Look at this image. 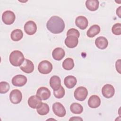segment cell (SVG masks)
<instances>
[{
  "instance_id": "cell-31",
  "label": "cell",
  "mask_w": 121,
  "mask_h": 121,
  "mask_svg": "<svg viewBox=\"0 0 121 121\" xmlns=\"http://www.w3.org/2000/svg\"><path fill=\"white\" fill-rule=\"evenodd\" d=\"M116 70L120 74L121 73V59L118 60L115 63Z\"/></svg>"
},
{
  "instance_id": "cell-17",
  "label": "cell",
  "mask_w": 121,
  "mask_h": 121,
  "mask_svg": "<svg viewBox=\"0 0 121 121\" xmlns=\"http://www.w3.org/2000/svg\"><path fill=\"white\" fill-rule=\"evenodd\" d=\"M95 44L99 49L104 50L107 48L108 44V42L105 37L104 36H99L95 39Z\"/></svg>"
},
{
  "instance_id": "cell-8",
  "label": "cell",
  "mask_w": 121,
  "mask_h": 121,
  "mask_svg": "<svg viewBox=\"0 0 121 121\" xmlns=\"http://www.w3.org/2000/svg\"><path fill=\"white\" fill-rule=\"evenodd\" d=\"M36 25L33 21H28L24 25V31L28 35H33L36 33Z\"/></svg>"
},
{
  "instance_id": "cell-26",
  "label": "cell",
  "mask_w": 121,
  "mask_h": 121,
  "mask_svg": "<svg viewBox=\"0 0 121 121\" xmlns=\"http://www.w3.org/2000/svg\"><path fill=\"white\" fill-rule=\"evenodd\" d=\"M62 67L66 70H71L74 67V60L72 58L66 59L62 62Z\"/></svg>"
},
{
  "instance_id": "cell-5",
  "label": "cell",
  "mask_w": 121,
  "mask_h": 121,
  "mask_svg": "<svg viewBox=\"0 0 121 121\" xmlns=\"http://www.w3.org/2000/svg\"><path fill=\"white\" fill-rule=\"evenodd\" d=\"M16 16L14 13L10 10L4 11L2 15V20L3 23L6 25H10L15 21Z\"/></svg>"
},
{
  "instance_id": "cell-2",
  "label": "cell",
  "mask_w": 121,
  "mask_h": 121,
  "mask_svg": "<svg viewBox=\"0 0 121 121\" xmlns=\"http://www.w3.org/2000/svg\"><path fill=\"white\" fill-rule=\"evenodd\" d=\"M25 60L23 53L18 50H15L11 52L9 57L10 63L11 65L15 67L20 66Z\"/></svg>"
},
{
  "instance_id": "cell-24",
  "label": "cell",
  "mask_w": 121,
  "mask_h": 121,
  "mask_svg": "<svg viewBox=\"0 0 121 121\" xmlns=\"http://www.w3.org/2000/svg\"><path fill=\"white\" fill-rule=\"evenodd\" d=\"M50 111L49 105L44 103H42L41 105L37 108V112L40 115H45L47 114Z\"/></svg>"
},
{
  "instance_id": "cell-10",
  "label": "cell",
  "mask_w": 121,
  "mask_h": 121,
  "mask_svg": "<svg viewBox=\"0 0 121 121\" xmlns=\"http://www.w3.org/2000/svg\"><path fill=\"white\" fill-rule=\"evenodd\" d=\"M115 93V90L113 86L110 84H106L102 89V93L103 95L106 98H110L112 97Z\"/></svg>"
},
{
  "instance_id": "cell-7",
  "label": "cell",
  "mask_w": 121,
  "mask_h": 121,
  "mask_svg": "<svg viewBox=\"0 0 121 121\" xmlns=\"http://www.w3.org/2000/svg\"><path fill=\"white\" fill-rule=\"evenodd\" d=\"M22 99V94L21 91L18 89H14L9 94L10 102L14 104H17L20 103Z\"/></svg>"
},
{
  "instance_id": "cell-28",
  "label": "cell",
  "mask_w": 121,
  "mask_h": 121,
  "mask_svg": "<svg viewBox=\"0 0 121 121\" xmlns=\"http://www.w3.org/2000/svg\"><path fill=\"white\" fill-rule=\"evenodd\" d=\"M10 86L9 84L6 81H1L0 82V93L5 94L9 90Z\"/></svg>"
},
{
  "instance_id": "cell-25",
  "label": "cell",
  "mask_w": 121,
  "mask_h": 121,
  "mask_svg": "<svg viewBox=\"0 0 121 121\" xmlns=\"http://www.w3.org/2000/svg\"><path fill=\"white\" fill-rule=\"evenodd\" d=\"M70 110L74 114H80L83 112V108L80 104L77 103H74L70 105Z\"/></svg>"
},
{
  "instance_id": "cell-32",
  "label": "cell",
  "mask_w": 121,
  "mask_h": 121,
  "mask_svg": "<svg viewBox=\"0 0 121 121\" xmlns=\"http://www.w3.org/2000/svg\"><path fill=\"white\" fill-rule=\"evenodd\" d=\"M69 121H82L83 119L80 118V117H71L70 119H69Z\"/></svg>"
},
{
  "instance_id": "cell-12",
  "label": "cell",
  "mask_w": 121,
  "mask_h": 121,
  "mask_svg": "<svg viewBox=\"0 0 121 121\" xmlns=\"http://www.w3.org/2000/svg\"><path fill=\"white\" fill-rule=\"evenodd\" d=\"M20 68L21 70L26 73H32L34 70V65L33 62L28 59H25Z\"/></svg>"
},
{
  "instance_id": "cell-14",
  "label": "cell",
  "mask_w": 121,
  "mask_h": 121,
  "mask_svg": "<svg viewBox=\"0 0 121 121\" xmlns=\"http://www.w3.org/2000/svg\"><path fill=\"white\" fill-rule=\"evenodd\" d=\"M42 103V100L36 95H32L28 99V104L33 109H37L41 105Z\"/></svg>"
},
{
  "instance_id": "cell-21",
  "label": "cell",
  "mask_w": 121,
  "mask_h": 121,
  "mask_svg": "<svg viewBox=\"0 0 121 121\" xmlns=\"http://www.w3.org/2000/svg\"><path fill=\"white\" fill-rule=\"evenodd\" d=\"M99 2L97 0H87L86 1V8L91 11L96 10L99 8Z\"/></svg>"
},
{
  "instance_id": "cell-16",
  "label": "cell",
  "mask_w": 121,
  "mask_h": 121,
  "mask_svg": "<svg viewBox=\"0 0 121 121\" xmlns=\"http://www.w3.org/2000/svg\"><path fill=\"white\" fill-rule=\"evenodd\" d=\"M100 98L96 95H93L91 96L88 100V105L92 108H97L100 106Z\"/></svg>"
},
{
  "instance_id": "cell-15",
  "label": "cell",
  "mask_w": 121,
  "mask_h": 121,
  "mask_svg": "<svg viewBox=\"0 0 121 121\" xmlns=\"http://www.w3.org/2000/svg\"><path fill=\"white\" fill-rule=\"evenodd\" d=\"M78 38L72 35L67 36L65 40V44L69 48H73L76 47L78 44Z\"/></svg>"
},
{
  "instance_id": "cell-13",
  "label": "cell",
  "mask_w": 121,
  "mask_h": 121,
  "mask_svg": "<svg viewBox=\"0 0 121 121\" xmlns=\"http://www.w3.org/2000/svg\"><path fill=\"white\" fill-rule=\"evenodd\" d=\"M75 24L80 29L84 30L87 27L88 22L87 19L85 17L80 16L76 18Z\"/></svg>"
},
{
  "instance_id": "cell-9",
  "label": "cell",
  "mask_w": 121,
  "mask_h": 121,
  "mask_svg": "<svg viewBox=\"0 0 121 121\" xmlns=\"http://www.w3.org/2000/svg\"><path fill=\"white\" fill-rule=\"evenodd\" d=\"M51 91L44 86L40 87L36 92V95L42 100H46L49 98L51 96Z\"/></svg>"
},
{
  "instance_id": "cell-33",
  "label": "cell",
  "mask_w": 121,
  "mask_h": 121,
  "mask_svg": "<svg viewBox=\"0 0 121 121\" xmlns=\"http://www.w3.org/2000/svg\"><path fill=\"white\" fill-rule=\"evenodd\" d=\"M121 7L120 6L118 8V9H117L116 10V14L118 16V17L120 18L121 17Z\"/></svg>"
},
{
  "instance_id": "cell-3",
  "label": "cell",
  "mask_w": 121,
  "mask_h": 121,
  "mask_svg": "<svg viewBox=\"0 0 121 121\" xmlns=\"http://www.w3.org/2000/svg\"><path fill=\"white\" fill-rule=\"evenodd\" d=\"M52 64L46 60L41 61L38 66V71L43 74H48L52 71Z\"/></svg>"
},
{
  "instance_id": "cell-6",
  "label": "cell",
  "mask_w": 121,
  "mask_h": 121,
  "mask_svg": "<svg viewBox=\"0 0 121 121\" xmlns=\"http://www.w3.org/2000/svg\"><path fill=\"white\" fill-rule=\"evenodd\" d=\"M52 111L58 117H63L66 113V111L64 106L59 102H56L52 105Z\"/></svg>"
},
{
  "instance_id": "cell-30",
  "label": "cell",
  "mask_w": 121,
  "mask_h": 121,
  "mask_svg": "<svg viewBox=\"0 0 121 121\" xmlns=\"http://www.w3.org/2000/svg\"><path fill=\"white\" fill-rule=\"evenodd\" d=\"M72 35L78 38L80 35L79 31L75 28H70L67 32V36Z\"/></svg>"
},
{
  "instance_id": "cell-20",
  "label": "cell",
  "mask_w": 121,
  "mask_h": 121,
  "mask_svg": "<svg viewBox=\"0 0 121 121\" xmlns=\"http://www.w3.org/2000/svg\"><path fill=\"white\" fill-rule=\"evenodd\" d=\"M77 82L76 78L73 76H68L64 79V83L68 88H72L75 86Z\"/></svg>"
},
{
  "instance_id": "cell-23",
  "label": "cell",
  "mask_w": 121,
  "mask_h": 121,
  "mask_svg": "<svg viewBox=\"0 0 121 121\" xmlns=\"http://www.w3.org/2000/svg\"><path fill=\"white\" fill-rule=\"evenodd\" d=\"M23 36V32L21 29H16L14 30L11 33L10 37L14 41H18L20 40Z\"/></svg>"
},
{
  "instance_id": "cell-27",
  "label": "cell",
  "mask_w": 121,
  "mask_h": 121,
  "mask_svg": "<svg viewBox=\"0 0 121 121\" xmlns=\"http://www.w3.org/2000/svg\"><path fill=\"white\" fill-rule=\"evenodd\" d=\"M54 96L58 99L62 98L65 95V90L62 86H60L58 89L53 91Z\"/></svg>"
},
{
  "instance_id": "cell-1",
  "label": "cell",
  "mask_w": 121,
  "mask_h": 121,
  "mask_svg": "<svg viewBox=\"0 0 121 121\" xmlns=\"http://www.w3.org/2000/svg\"><path fill=\"white\" fill-rule=\"evenodd\" d=\"M46 27L50 32L53 34H59L64 30L65 23L61 18L58 16H53L47 21Z\"/></svg>"
},
{
  "instance_id": "cell-22",
  "label": "cell",
  "mask_w": 121,
  "mask_h": 121,
  "mask_svg": "<svg viewBox=\"0 0 121 121\" xmlns=\"http://www.w3.org/2000/svg\"><path fill=\"white\" fill-rule=\"evenodd\" d=\"M100 32V27L97 25H94L92 26L87 30L86 32L87 36L88 37L92 38L98 35Z\"/></svg>"
},
{
  "instance_id": "cell-19",
  "label": "cell",
  "mask_w": 121,
  "mask_h": 121,
  "mask_svg": "<svg viewBox=\"0 0 121 121\" xmlns=\"http://www.w3.org/2000/svg\"><path fill=\"white\" fill-rule=\"evenodd\" d=\"M50 85L53 90L58 89L61 86V80L60 77L55 75L52 76L50 79Z\"/></svg>"
},
{
  "instance_id": "cell-4",
  "label": "cell",
  "mask_w": 121,
  "mask_h": 121,
  "mask_svg": "<svg viewBox=\"0 0 121 121\" xmlns=\"http://www.w3.org/2000/svg\"><path fill=\"white\" fill-rule=\"evenodd\" d=\"M88 95L87 89L84 86H79L77 88L74 93V95L76 99L78 101H84Z\"/></svg>"
},
{
  "instance_id": "cell-11",
  "label": "cell",
  "mask_w": 121,
  "mask_h": 121,
  "mask_svg": "<svg viewBox=\"0 0 121 121\" xmlns=\"http://www.w3.org/2000/svg\"><path fill=\"white\" fill-rule=\"evenodd\" d=\"M27 82V78L23 75H17L12 79V84L16 86H22Z\"/></svg>"
},
{
  "instance_id": "cell-29",
  "label": "cell",
  "mask_w": 121,
  "mask_h": 121,
  "mask_svg": "<svg viewBox=\"0 0 121 121\" xmlns=\"http://www.w3.org/2000/svg\"><path fill=\"white\" fill-rule=\"evenodd\" d=\"M112 33L116 35H119L121 34V23L115 24L112 28Z\"/></svg>"
},
{
  "instance_id": "cell-18",
  "label": "cell",
  "mask_w": 121,
  "mask_h": 121,
  "mask_svg": "<svg viewBox=\"0 0 121 121\" xmlns=\"http://www.w3.org/2000/svg\"><path fill=\"white\" fill-rule=\"evenodd\" d=\"M65 52L64 50L60 47L55 48L52 52L53 58L56 60H60L65 56Z\"/></svg>"
}]
</instances>
